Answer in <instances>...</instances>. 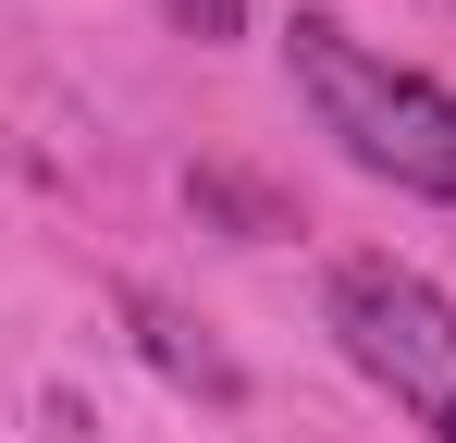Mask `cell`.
<instances>
[{"label":"cell","mask_w":456,"mask_h":443,"mask_svg":"<svg viewBox=\"0 0 456 443\" xmlns=\"http://www.w3.org/2000/svg\"><path fill=\"white\" fill-rule=\"evenodd\" d=\"M124 333H136V358H149L173 394H198V407H247V369L210 345V320H185L160 284H124Z\"/></svg>","instance_id":"obj_3"},{"label":"cell","mask_w":456,"mask_h":443,"mask_svg":"<svg viewBox=\"0 0 456 443\" xmlns=\"http://www.w3.org/2000/svg\"><path fill=\"white\" fill-rule=\"evenodd\" d=\"M284 62H297V99L321 111V136L346 148L358 173L456 210V86L444 74L382 62L370 37H346L333 12H297V25H284Z\"/></svg>","instance_id":"obj_1"},{"label":"cell","mask_w":456,"mask_h":443,"mask_svg":"<svg viewBox=\"0 0 456 443\" xmlns=\"http://www.w3.org/2000/svg\"><path fill=\"white\" fill-rule=\"evenodd\" d=\"M173 25H198V37H234V0H173Z\"/></svg>","instance_id":"obj_4"},{"label":"cell","mask_w":456,"mask_h":443,"mask_svg":"<svg viewBox=\"0 0 456 443\" xmlns=\"http://www.w3.org/2000/svg\"><path fill=\"white\" fill-rule=\"evenodd\" d=\"M321 308H333V345L395 394V419L456 443V308H444V284L407 271V259H333Z\"/></svg>","instance_id":"obj_2"}]
</instances>
